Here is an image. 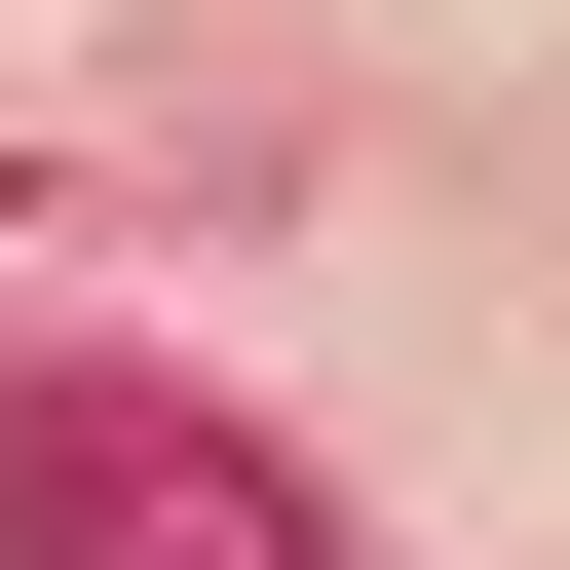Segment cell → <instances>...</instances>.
Returning a JSON list of instances; mask_svg holds the SVG:
<instances>
[{
    "label": "cell",
    "mask_w": 570,
    "mask_h": 570,
    "mask_svg": "<svg viewBox=\"0 0 570 570\" xmlns=\"http://www.w3.org/2000/svg\"><path fill=\"white\" fill-rule=\"evenodd\" d=\"M0 570H343V532H305V456H266L228 381L39 343V381H0Z\"/></svg>",
    "instance_id": "1"
}]
</instances>
